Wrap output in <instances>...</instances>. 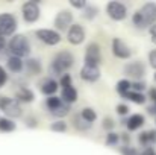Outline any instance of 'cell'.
<instances>
[{"label": "cell", "mask_w": 156, "mask_h": 155, "mask_svg": "<svg viewBox=\"0 0 156 155\" xmlns=\"http://www.w3.org/2000/svg\"><path fill=\"white\" fill-rule=\"evenodd\" d=\"M132 23L138 29H146V28L150 29V26H153L156 23V3L155 2L144 3L141 6V9H138L136 12H133Z\"/></svg>", "instance_id": "6da1fadb"}, {"label": "cell", "mask_w": 156, "mask_h": 155, "mask_svg": "<svg viewBox=\"0 0 156 155\" xmlns=\"http://www.w3.org/2000/svg\"><path fill=\"white\" fill-rule=\"evenodd\" d=\"M8 50L11 53V56L24 58V56H29V53H30V43H29V40L24 35L17 34V35H14L9 40Z\"/></svg>", "instance_id": "7a4b0ae2"}, {"label": "cell", "mask_w": 156, "mask_h": 155, "mask_svg": "<svg viewBox=\"0 0 156 155\" xmlns=\"http://www.w3.org/2000/svg\"><path fill=\"white\" fill-rule=\"evenodd\" d=\"M73 62H74V56L70 52L67 50L58 52L55 55V58H53L50 70H52L53 75H61L62 76V73H65L68 68H71Z\"/></svg>", "instance_id": "3957f363"}, {"label": "cell", "mask_w": 156, "mask_h": 155, "mask_svg": "<svg viewBox=\"0 0 156 155\" xmlns=\"http://www.w3.org/2000/svg\"><path fill=\"white\" fill-rule=\"evenodd\" d=\"M0 108L8 117H20L21 116V105L17 99L12 98H2Z\"/></svg>", "instance_id": "277c9868"}, {"label": "cell", "mask_w": 156, "mask_h": 155, "mask_svg": "<svg viewBox=\"0 0 156 155\" xmlns=\"http://www.w3.org/2000/svg\"><path fill=\"white\" fill-rule=\"evenodd\" d=\"M100 62H102L100 46H99L97 43H90V44L87 46V52H85V65L99 67Z\"/></svg>", "instance_id": "5b68a950"}, {"label": "cell", "mask_w": 156, "mask_h": 155, "mask_svg": "<svg viewBox=\"0 0 156 155\" xmlns=\"http://www.w3.org/2000/svg\"><path fill=\"white\" fill-rule=\"evenodd\" d=\"M106 12L115 21H121L127 17V8L120 2H109L106 5Z\"/></svg>", "instance_id": "8992f818"}, {"label": "cell", "mask_w": 156, "mask_h": 155, "mask_svg": "<svg viewBox=\"0 0 156 155\" xmlns=\"http://www.w3.org/2000/svg\"><path fill=\"white\" fill-rule=\"evenodd\" d=\"M17 29V18L12 14H0V35H12Z\"/></svg>", "instance_id": "52a82bcc"}, {"label": "cell", "mask_w": 156, "mask_h": 155, "mask_svg": "<svg viewBox=\"0 0 156 155\" xmlns=\"http://www.w3.org/2000/svg\"><path fill=\"white\" fill-rule=\"evenodd\" d=\"M21 14H23V18H24L27 23H35V21L40 18V6H38V2H26V3L21 6Z\"/></svg>", "instance_id": "ba28073f"}, {"label": "cell", "mask_w": 156, "mask_h": 155, "mask_svg": "<svg viewBox=\"0 0 156 155\" xmlns=\"http://www.w3.org/2000/svg\"><path fill=\"white\" fill-rule=\"evenodd\" d=\"M55 28L58 31H67L73 26V14L68 9H62L55 17Z\"/></svg>", "instance_id": "9c48e42d"}, {"label": "cell", "mask_w": 156, "mask_h": 155, "mask_svg": "<svg viewBox=\"0 0 156 155\" xmlns=\"http://www.w3.org/2000/svg\"><path fill=\"white\" fill-rule=\"evenodd\" d=\"M37 37H38V40H41L47 46H56L62 38L61 34L58 31H53V29H38Z\"/></svg>", "instance_id": "30bf717a"}, {"label": "cell", "mask_w": 156, "mask_h": 155, "mask_svg": "<svg viewBox=\"0 0 156 155\" xmlns=\"http://www.w3.org/2000/svg\"><path fill=\"white\" fill-rule=\"evenodd\" d=\"M124 73L130 78H133L135 81L141 79L144 75H146V65L141 62V61H133V62H129L124 65Z\"/></svg>", "instance_id": "8fae6325"}, {"label": "cell", "mask_w": 156, "mask_h": 155, "mask_svg": "<svg viewBox=\"0 0 156 155\" xmlns=\"http://www.w3.org/2000/svg\"><path fill=\"white\" fill-rule=\"evenodd\" d=\"M67 40L73 46H77V44L83 43V40H85V29L80 24H73L67 31Z\"/></svg>", "instance_id": "7c38bea8"}, {"label": "cell", "mask_w": 156, "mask_h": 155, "mask_svg": "<svg viewBox=\"0 0 156 155\" xmlns=\"http://www.w3.org/2000/svg\"><path fill=\"white\" fill-rule=\"evenodd\" d=\"M112 53L117 58H120V59H127L132 55V52L127 47V44L123 40H120V38H114L112 40Z\"/></svg>", "instance_id": "4fadbf2b"}, {"label": "cell", "mask_w": 156, "mask_h": 155, "mask_svg": "<svg viewBox=\"0 0 156 155\" xmlns=\"http://www.w3.org/2000/svg\"><path fill=\"white\" fill-rule=\"evenodd\" d=\"M80 78L83 81L88 82H94L100 78V68L99 67H93V65H83L80 70Z\"/></svg>", "instance_id": "5bb4252c"}, {"label": "cell", "mask_w": 156, "mask_h": 155, "mask_svg": "<svg viewBox=\"0 0 156 155\" xmlns=\"http://www.w3.org/2000/svg\"><path fill=\"white\" fill-rule=\"evenodd\" d=\"M138 142L141 146L146 148H153V145H156V129H150V131H144L140 134Z\"/></svg>", "instance_id": "9a60e30c"}, {"label": "cell", "mask_w": 156, "mask_h": 155, "mask_svg": "<svg viewBox=\"0 0 156 155\" xmlns=\"http://www.w3.org/2000/svg\"><path fill=\"white\" fill-rule=\"evenodd\" d=\"M58 87H59V84H58L55 79L47 78V79H44V81L41 82V93H43L44 96H47V98L55 96V93L58 91Z\"/></svg>", "instance_id": "2e32d148"}, {"label": "cell", "mask_w": 156, "mask_h": 155, "mask_svg": "<svg viewBox=\"0 0 156 155\" xmlns=\"http://www.w3.org/2000/svg\"><path fill=\"white\" fill-rule=\"evenodd\" d=\"M146 123V117L143 114H132L127 120H126V126L129 131H136L140 129L143 125Z\"/></svg>", "instance_id": "e0dca14e"}, {"label": "cell", "mask_w": 156, "mask_h": 155, "mask_svg": "<svg viewBox=\"0 0 156 155\" xmlns=\"http://www.w3.org/2000/svg\"><path fill=\"white\" fill-rule=\"evenodd\" d=\"M24 67H26L27 73H30V75H40V73L43 72V65H41V62H40L38 59H35V58H29V59H26Z\"/></svg>", "instance_id": "ac0fdd59"}, {"label": "cell", "mask_w": 156, "mask_h": 155, "mask_svg": "<svg viewBox=\"0 0 156 155\" xmlns=\"http://www.w3.org/2000/svg\"><path fill=\"white\" fill-rule=\"evenodd\" d=\"M35 99V94L30 88H26V87H21L18 88L17 91V101L18 102H24V103H30Z\"/></svg>", "instance_id": "d6986e66"}, {"label": "cell", "mask_w": 156, "mask_h": 155, "mask_svg": "<svg viewBox=\"0 0 156 155\" xmlns=\"http://www.w3.org/2000/svg\"><path fill=\"white\" fill-rule=\"evenodd\" d=\"M62 101L65 103H73V102H76L77 101V90L71 85V87H68V88H64L62 90Z\"/></svg>", "instance_id": "ffe728a7"}, {"label": "cell", "mask_w": 156, "mask_h": 155, "mask_svg": "<svg viewBox=\"0 0 156 155\" xmlns=\"http://www.w3.org/2000/svg\"><path fill=\"white\" fill-rule=\"evenodd\" d=\"M23 67H24V62H23L21 58H15V56H9L8 58V68L11 72L18 73V72L23 70Z\"/></svg>", "instance_id": "44dd1931"}, {"label": "cell", "mask_w": 156, "mask_h": 155, "mask_svg": "<svg viewBox=\"0 0 156 155\" xmlns=\"http://www.w3.org/2000/svg\"><path fill=\"white\" fill-rule=\"evenodd\" d=\"M123 98L133 103H138V105H143V103H146V101H147V98L144 96V93H136V91H132V90L129 93H126Z\"/></svg>", "instance_id": "7402d4cb"}, {"label": "cell", "mask_w": 156, "mask_h": 155, "mask_svg": "<svg viewBox=\"0 0 156 155\" xmlns=\"http://www.w3.org/2000/svg\"><path fill=\"white\" fill-rule=\"evenodd\" d=\"M73 125H74V128L79 129V131H87V129H90V128L93 126V123L87 122L80 114H76V116L73 117Z\"/></svg>", "instance_id": "603a6c76"}, {"label": "cell", "mask_w": 156, "mask_h": 155, "mask_svg": "<svg viewBox=\"0 0 156 155\" xmlns=\"http://www.w3.org/2000/svg\"><path fill=\"white\" fill-rule=\"evenodd\" d=\"M132 90V82L130 81H127V79H120L118 82H117V93L123 98L126 93H129Z\"/></svg>", "instance_id": "cb8c5ba5"}, {"label": "cell", "mask_w": 156, "mask_h": 155, "mask_svg": "<svg viewBox=\"0 0 156 155\" xmlns=\"http://www.w3.org/2000/svg\"><path fill=\"white\" fill-rule=\"evenodd\" d=\"M15 128H17V125H15L14 120H11L8 117H2L0 119V131H3V132H12Z\"/></svg>", "instance_id": "d4e9b609"}, {"label": "cell", "mask_w": 156, "mask_h": 155, "mask_svg": "<svg viewBox=\"0 0 156 155\" xmlns=\"http://www.w3.org/2000/svg\"><path fill=\"white\" fill-rule=\"evenodd\" d=\"M62 103H64V101H62L61 98H58V96H50V98L46 99V106H47V109H49L50 113L55 111L56 108H59Z\"/></svg>", "instance_id": "484cf974"}, {"label": "cell", "mask_w": 156, "mask_h": 155, "mask_svg": "<svg viewBox=\"0 0 156 155\" xmlns=\"http://www.w3.org/2000/svg\"><path fill=\"white\" fill-rule=\"evenodd\" d=\"M99 14V9L94 6V5H87L83 8V12H82V17L87 18V20H93L96 18V15Z\"/></svg>", "instance_id": "4316f807"}, {"label": "cell", "mask_w": 156, "mask_h": 155, "mask_svg": "<svg viewBox=\"0 0 156 155\" xmlns=\"http://www.w3.org/2000/svg\"><path fill=\"white\" fill-rule=\"evenodd\" d=\"M80 116H82L87 122H90V123L96 122V119H97V114H96V111H94L93 108H83L82 113H80Z\"/></svg>", "instance_id": "83f0119b"}, {"label": "cell", "mask_w": 156, "mask_h": 155, "mask_svg": "<svg viewBox=\"0 0 156 155\" xmlns=\"http://www.w3.org/2000/svg\"><path fill=\"white\" fill-rule=\"evenodd\" d=\"M70 113V105L68 103H62L59 108H56L55 111H52V114L55 116V117H59V119H62V117H65L67 114Z\"/></svg>", "instance_id": "f1b7e54d"}, {"label": "cell", "mask_w": 156, "mask_h": 155, "mask_svg": "<svg viewBox=\"0 0 156 155\" xmlns=\"http://www.w3.org/2000/svg\"><path fill=\"white\" fill-rule=\"evenodd\" d=\"M120 142V135L117 134V132H108L106 134V138H105V143H106V146H115L117 143Z\"/></svg>", "instance_id": "f546056e"}, {"label": "cell", "mask_w": 156, "mask_h": 155, "mask_svg": "<svg viewBox=\"0 0 156 155\" xmlns=\"http://www.w3.org/2000/svg\"><path fill=\"white\" fill-rule=\"evenodd\" d=\"M50 129L55 131V132H65V131H67V123L62 122V120H59V122H53L52 125H50Z\"/></svg>", "instance_id": "4dcf8cb0"}, {"label": "cell", "mask_w": 156, "mask_h": 155, "mask_svg": "<svg viewBox=\"0 0 156 155\" xmlns=\"http://www.w3.org/2000/svg\"><path fill=\"white\" fill-rule=\"evenodd\" d=\"M146 88H147V85H146V82H144V81H133V82H132V91L143 93Z\"/></svg>", "instance_id": "1f68e13d"}, {"label": "cell", "mask_w": 156, "mask_h": 155, "mask_svg": "<svg viewBox=\"0 0 156 155\" xmlns=\"http://www.w3.org/2000/svg\"><path fill=\"white\" fill-rule=\"evenodd\" d=\"M59 85L62 87V90L71 87V76H70V75H62L61 79H59Z\"/></svg>", "instance_id": "d6a6232c"}, {"label": "cell", "mask_w": 156, "mask_h": 155, "mask_svg": "<svg viewBox=\"0 0 156 155\" xmlns=\"http://www.w3.org/2000/svg\"><path fill=\"white\" fill-rule=\"evenodd\" d=\"M120 151H121L123 155H141V152H140L138 149H135V148H132V146H129V145H127V146H123Z\"/></svg>", "instance_id": "836d02e7"}, {"label": "cell", "mask_w": 156, "mask_h": 155, "mask_svg": "<svg viewBox=\"0 0 156 155\" xmlns=\"http://www.w3.org/2000/svg\"><path fill=\"white\" fill-rule=\"evenodd\" d=\"M102 126H103V129H106L108 132H112V129H114V120H112L111 117H105Z\"/></svg>", "instance_id": "e575fe53"}, {"label": "cell", "mask_w": 156, "mask_h": 155, "mask_svg": "<svg viewBox=\"0 0 156 155\" xmlns=\"http://www.w3.org/2000/svg\"><path fill=\"white\" fill-rule=\"evenodd\" d=\"M117 114H118V116H126V114H129V106H127L126 103L117 105Z\"/></svg>", "instance_id": "d590c367"}, {"label": "cell", "mask_w": 156, "mask_h": 155, "mask_svg": "<svg viewBox=\"0 0 156 155\" xmlns=\"http://www.w3.org/2000/svg\"><path fill=\"white\" fill-rule=\"evenodd\" d=\"M6 81H8V73H6V70L0 65V87H3V85L6 84Z\"/></svg>", "instance_id": "8d00e7d4"}, {"label": "cell", "mask_w": 156, "mask_h": 155, "mask_svg": "<svg viewBox=\"0 0 156 155\" xmlns=\"http://www.w3.org/2000/svg\"><path fill=\"white\" fill-rule=\"evenodd\" d=\"M149 64L156 70V49L149 53Z\"/></svg>", "instance_id": "74e56055"}, {"label": "cell", "mask_w": 156, "mask_h": 155, "mask_svg": "<svg viewBox=\"0 0 156 155\" xmlns=\"http://www.w3.org/2000/svg\"><path fill=\"white\" fill-rule=\"evenodd\" d=\"M70 5L73 6V8H77V9H83L88 3L87 2H74V0H70Z\"/></svg>", "instance_id": "f35d334b"}, {"label": "cell", "mask_w": 156, "mask_h": 155, "mask_svg": "<svg viewBox=\"0 0 156 155\" xmlns=\"http://www.w3.org/2000/svg\"><path fill=\"white\" fill-rule=\"evenodd\" d=\"M149 34H150V40H152V43H153V44H156V23L153 24V26H150Z\"/></svg>", "instance_id": "ab89813d"}, {"label": "cell", "mask_w": 156, "mask_h": 155, "mask_svg": "<svg viewBox=\"0 0 156 155\" xmlns=\"http://www.w3.org/2000/svg\"><path fill=\"white\" fill-rule=\"evenodd\" d=\"M26 125H27L29 128H35V126L38 125V122H37V119H35V117H32V116H30V117H27V119H26Z\"/></svg>", "instance_id": "60d3db41"}, {"label": "cell", "mask_w": 156, "mask_h": 155, "mask_svg": "<svg viewBox=\"0 0 156 155\" xmlns=\"http://www.w3.org/2000/svg\"><path fill=\"white\" fill-rule=\"evenodd\" d=\"M141 155H156V151L153 148H146V149L141 152Z\"/></svg>", "instance_id": "b9f144b4"}, {"label": "cell", "mask_w": 156, "mask_h": 155, "mask_svg": "<svg viewBox=\"0 0 156 155\" xmlns=\"http://www.w3.org/2000/svg\"><path fill=\"white\" fill-rule=\"evenodd\" d=\"M149 98L156 103V88H150V90H149Z\"/></svg>", "instance_id": "7bdbcfd3"}, {"label": "cell", "mask_w": 156, "mask_h": 155, "mask_svg": "<svg viewBox=\"0 0 156 155\" xmlns=\"http://www.w3.org/2000/svg\"><path fill=\"white\" fill-rule=\"evenodd\" d=\"M5 46H6V40H5V37H3V35H0V50H2V49H5Z\"/></svg>", "instance_id": "ee69618b"}, {"label": "cell", "mask_w": 156, "mask_h": 155, "mask_svg": "<svg viewBox=\"0 0 156 155\" xmlns=\"http://www.w3.org/2000/svg\"><path fill=\"white\" fill-rule=\"evenodd\" d=\"M121 140H123V142L126 143L124 146H127V143H129V135H127V134H123V137H121Z\"/></svg>", "instance_id": "f6af8a7d"}, {"label": "cell", "mask_w": 156, "mask_h": 155, "mask_svg": "<svg viewBox=\"0 0 156 155\" xmlns=\"http://www.w3.org/2000/svg\"><path fill=\"white\" fill-rule=\"evenodd\" d=\"M153 81L156 82V72H155V75H153Z\"/></svg>", "instance_id": "bcb514c9"}]
</instances>
